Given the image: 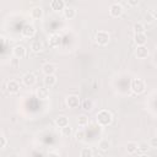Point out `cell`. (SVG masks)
I'll return each mask as SVG.
<instances>
[{
  "mask_svg": "<svg viewBox=\"0 0 157 157\" xmlns=\"http://www.w3.org/2000/svg\"><path fill=\"white\" fill-rule=\"evenodd\" d=\"M31 16L34 20H40L43 17V10H42V7L40 6H34L31 10Z\"/></svg>",
  "mask_w": 157,
  "mask_h": 157,
  "instance_id": "cell-17",
  "label": "cell"
},
{
  "mask_svg": "<svg viewBox=\"0 0 157 157\" xmlns=\"http://www.w3.org/2000/svg\"><path fill=\"white\" fill-rule=\"evenodd\" d=\"M66 104L69 108H77L81 104V101L78 98V96L76 94H70L66 97Z\"/></svg>",
  "mask_w": 157,
  "mask_h": 157,
  "instance_id": "cell-6",
  "label": "cell"
},
{
  "mask_svg": "<svg viewBox=\"0 0 157 157\" xmlns=\"http://www.w3.org/2000/svg\"><path fill=\"white\" fill-rule=\"evenodd\" d=\"M6 145H7V140H6L5 135L2 134V135L0 136V148H5V147H6Z\"/></svg>",
  "mask_w": 157,
  "mask_h": 157,
  "instance_id": "cell-31",
  "label": "cell"
},
{
  "mask_svg": "<svg viewBox=\"0 0 157 157\" xmlns=\"http://www.w3.org/2000/svg\"><path fill=\"white\" fill-rule=\"evenodd\" d=\"M80 156L81 157H92L93 156V151L91 150V148H82L81 151H80Z\"/></svg>",
  "mask_w": 157,
  "mask_h": 157,
  "instance_id": "cell-27",
  "label": "cell"
},
{
  "mask_svg": "<svg viewBox=\"0 0 157 157\" xmlns=\"http://www.w3.org/2000/svg\"><path fill=\"white\" fill-rule=\"evenodd\" d=\"M50 7L54 11H64V9L66 6H65L64 0H52L50 1Z\"/></svg>",
  "mask_w": 157,
  "mask_h": 157,
  "instance_id": "cell-13",
  "label": "cell"
},
{
  "mask_svg": "<svg viewBox=\"0 0 157 157\" xmlns=\"http://www.w3.org/2000/svg\"><path fill=\"white\" fill-rule=\"evenodd\" d=\"M56 82H58V78H56L55 74L45 75V77H44V86H47V87H53V86L56 85Z\"/></svg>",
  "mask_w": 157,
  "mask_h": 157,
  "instance_id": "cell-14",
  "label": "cell"
},
{
  "mask_svg": "<svg viewBox=\"0 0 157 157\" xmlns=\"http://www.w3.org/2000/svg\"><path fill=\"white\" fill-rule=\"evenodd\" d=\"M134 32L135 33H145V26L141 22H136L134 25Z\"/></svg>",
  "mask_w": 157,
  "mask_h": 157,
  "instance_id": "cell-25",
  "label": "cell"
},
{
  "mask_svg": "<svg viewBox=\"0 0 157 157\" xmlns=\"http://www.w3.org/2000/svg\"><path fill=\"white\" fill-rule=\"evenodd\" d=\"M123 12H124V7L119 2H114L109 7V13L113 17H120L123 15Z\"/></svg>",
  "mask_w": 157,
  "mask_h": 157,
  "instance_id": "cell-5",
  "label": "cell"
},
{
  "mask_svg": "<svg viewBox=\"0 0 157 157\" xmlns=\"http://www.w3.org/2000/svg\"><path fill=\"white\" fill-rule=\"evenodd\" d=\"M150 147H152V148H157V136L150 139Z\"/></svg>",
  "mask_w": 157,
  "mask_h": 157,
  "instance_id": "cell-32",
  "label": "cell"
},
{
  "mask_svg": "<svg viewBox=\"0 0 157 157\" xmlns=\"http://www.w3.org/2000/svg\"><path fill=\"white\" fill-rule=\"evenodd\" d=\"M42 71H43L44 75H52V74H55L56 66H55L53 63H45V64H43V66H42Z\"/></svg>",
  "mask_w": 157,
  "mask_h": 157,
  "instance_id": "cell-12",
  "label": "cell"
},
{
  "mask_svg": "<svg viewBox=\"0 0 157 157\" xmlns=\"http://www.w3.org/2000/svg\"><path fill=\"white\" fill-rule=\"evenodd\" d=\"M135 55L139 59H145L148 56V49L146 45H137L135 49Z\"/></svg>",
  "mask_w": 157,
  "mask_h": 157,
  "instance_id": "cell-9",
  "label": "cell"
},
{
  "mask_svg": "<svg viewBox=\"0 0 157 157\" xmlns=\"http://www.w3.org/2000/svg\"><path fill=\"white\" fill-rule=\"evenodd\" d=\"M96 43L99 44V45H107L109 43V39H110V36L107 31H98L96 33Z\"/></svg>",
  "mask_w": 157,
  "mask_h": 157,
  "instance_id": "cell-3",
  "label": "cell"
},
{
  "mask_svg": "<svg viewBox=\"0 0 157 157\" xmlns=\"http://www.w3.org/2000/svg\"><path fill=\"white\" fill-rule=\"evenodd\" d=\"M134 42L136 43V45H145L147 42V37L145 33H135Z\"/></svg>",
  "mask_w": 157,
  "mask_h": 157,
  "instance_id": "cell-15",
  "label": "cell"
},
{
  "mask_svg": "<svg viewBox=\"0 0 157 157\" xmlns=\"http://www.w3.org/2000/svg\"><path fill=\"white\" fill-rule=\"evenodd\" d=\"M55 124L59 128H64V126L69 125V119L65 115H59V117L55 118Z\"/></svg>",
  "mask_w": 157,
  "mask_h": 157,
  "instance_id": "cell-19",
  "label": "cell"
},
{
  "mask_svg": "<svg viewBox=\"0 0 157 157\" xmlns=\"http://www.w3.org/2000/svg\"><path fill=\"white\" fill-rule=\"evenodd\" d=\"M128 4H129L130 6H137L139 0H128Z\"/></svg>",
  "mask_w": 157,
  "mask_h": 157,
  "instance_id": "cell-33",
  "label": "cell"
},
{
  "mask_svg": "<svg viewBox=\"0 0 157 157\" xmlns=\"http://www.w3.org/2000/svg\"><path fill=\"white\" fill-rule=\"evenodd\" d=\"M48 155L49 156H60V153L59 152H55V151H50V152H48Z\"/></svg>",
  "mask_w": 157,
  "mask_h": 157,
  "instance_id": "cell-34",
  "label": "cell"
},
{
  "mask_svg": "<svg viewBox=\"0 0 157 157\" xmlns=\"http://www.w3.org/2000/svg\"><path fill=\"white\" fill-rule=\"evenodd\" d=\"M63 12H64V17L67 20H72L76 16V10L74 7H70V6H66Z\"/></svg>",
  "mask_w": 157,
  "mask_h": 157,
  "instance_id": "cell-18",
  "label": "cell"
},
{
  "mask_svg": "<svg viewBox=\"0 0 157 157\" xmlns=\"http://www.w3.org/2000/svg\"><path fill=\"white\" fill-rule=\"evenodd\" d=\"M21 34L25 38H32L36 34V27L31 23H26L21 29Z\"/></svg>",
  "mask_w": 157,
  "mask_h": 157,
  "instance_id": "cell-4",
  "label": "cell"
},
{
  "mask_svg": "<svg viewBox=\"0 0 157 157\" xmlns=\"http://www.w3.org/2000/svg\"><path fill=\"white\" fill-rule=\"evenodd\" d=\"M144 20H145V22H146V23H152V22H153V20H155V17H153L152 12H146V13H145V16H144Z\"/></svg>",
  "mask_w": 157,
  "mask_h": 157,
  "instance_id": "cell-29",
  "label": "cell"
},
{
  "mask_svg": "<svg viewBox=\"0 0 157 157\" xmlns=\"http://www.w3.org/2000/svg\"><path fill=\"white\" fill-rule=\"evenodd\" d=\"M6 91H7L10 94H15V93H17V92L20 91V85H18V82L15 81V80H10V81H7V83H6Z\"/></svg>",
  "mask_w": 157,
  "mask_h": 157,
  "instance_id": "cell-8",
  "label": "cell"
},
{
  "mask_svg": "<svg viewBox=\"0 0 157 157\" xmlns=\"http://www.w3.org/2000/svg\"><path fill=\"white\" fill-rule=\"evenodd\" d=\"M12 54H13V56L16 59H22V58L26 56V48L23 45H21V44H17V45L13 47Z\"/></svg>",
  "mask_w": 157,
  "mask_h": 157,
  "instance_id": "cell-7",
  "label": "cell"
},
{
  "mask_svg": "<svg viewBox=\"0 0 157 157\" xmlns=\"http://www.w3.org/2000/svg\"><path fill=\"white\" fill-rule=\"evenodd\" d=\"M81 107H82L85 110H92V108H93V102H92V99H90V98L83 99V101L81 102Z\"/></svg>",
  "mask_w": 157,
  "mask_h": 157,
  "instance_id": "cell-22",
  "label": "cell"
},
{
  "mask_svg": "<svg viewBox=\"0 0 157 157\" xmlns=\"http://www.w3.org/2000/svg\"><path fill=\"white\" fill-rule=\"evenodd\" d=\"M130 88L134 93L136 94H141L145 92L146 90V83L142 78H132L131 80V85H130Z\"/></svg>",
  "mask_w": 157,
  "mask_h": 157,
  "instance_id": "cell-2",
  "label": "cell"
},
{
  "mask_svg": "<svg viewBox=\"0 0 157 157\" xmlns=\"http://www.w3.org/2000/svg\"><path fill=\"white\" fill-rule=\"evenodd\" d=\"M96 120L101 126H108L112 121H113V115L109 110L107 109H101L97 115H96Z\"/></svg>",
  "mask_w": 157,
  "mask_h": 157,
  "instance_id": "cell-1",
  "label": "cell"
},
{
  "mask_svg": "<svg viewBox=\"0 0 157 157\" xmlns=\"http://www.w3.org/2000/svg\"><path fill=\"white\" fill-rule=\"evenodd\" d=\"M77 124H78L80 126L87 125V124H88V117H87L86 114H80V115L77 117Z\"/></svg>",
  "mask_w": 157,
  "mask_h": 157,
  "instance_id": "cell-23",
  "label": "cell"
},
{
  "mask_svg": "<svg viewBox=\"0 0 157 157\" xmlns=\"http://www.w3.org/2000/svg\"><path fill=\"white\" fill-rule=\"evenodd\" d=\"M85 131L83 130H77L76 131V134H75V139L77 140V141H82L83 139H85Z\"/></svg>",
  "mask_w": 157,
  "mask_h": 157,
  "instance_id": "cell-30",
  "label": "cell"
},
{
  "mask_svg": "<svg viewBox=\"0 0 157 157\" xmlns=\"http://www.w3.org/2000/svg\"><path fill=\"white\" fill-rule=\"evenodd\" d=\"M152 15H153V17H155V20H157V9L152 11Z\"/></svg>",
  "mask_w": 157,
  "mask_h": 157,
  "instance_id": "cell-35",
  "label": "cell"
},
{
  "mask_svg": "<svg viewBox=\"0 0 157 157\" xmlns=\"http://www.w3.org/2000/svg\"><path fill=\"white\" fill-rule=\"evenodd\" d=\"M22 82L26 86H33L36 83V75L33 72H26L22 76Z\"/></svg>",
  "mask_w": 157,
  "mask_h": 157,
  "instance_id": "cell-10",
  "label": "cell"
},
{
  "mask_svg": "<svg viewBox=\"0 0 157 157\" xmlns=\"http://www.w3.org/2000/svg\"><path fill=\"white\" fill-rule=\"evenodd\" d=\"M72 134V129L70 128V125H66L64 128H61V135L65 136V137H70Z\"/></svg>",
  "mask_w": 157,
  "mask_h": 157,
  "instance_id": "cell-26",
  "label": "cell"
},
{
  "mask_svg": "<svg viewBox=\"0 0 157 157\" xmlns=\"http://www.w3.org/2000/svg\"><path fill=\"white\" fill-rule=\"evenodd\" d=\"M36 94H37V97H38L39 99H47V98L49 97V90H48L47 86H44V87H39V88L37 90Z\"/></svg>",
  "mask_w": 157,
  "mask_h": 157,
  "instance_id": "cell-16",
  "label": "cell"
},
{
  "mask_svg": "<svg viewBox=\"0 0 157 157\" xmlns=\"http://www.w3.org/2000/svg\"><path fill=\"white\" fill-rule=\"evenodd\" d=\"M61 44V36L58 33H54L49 37V45L52 48H58Z\"/></svg>",
  "mask_w": 157,
  "mask_h": 157,
  "instance_id": "cell-11",
  "label": "cell"
},
{
  "mask_svg": "<svg viewBox=\"0 0 157 157\" xmlns=\"http://www.w3.org/2000/svg\"><path fill=\"white\" fill-rule=\"evenodd\" d=\"M137 148H139V144H136V142H134V141H130V142H128L126 144V151H128V153H136L137 152Z\"/></svg>",
  "mask_w": 157,
  "mask_h": 157,
  "instance_id": "cell-21",
  "label": "cell"
},
{
  "mask_svg": "<svg viewBox=\"0 0 157 157\" xmlns=\"http://www.w3.org/2000/svg\"><path fill=\"white\" fill-rule=\"evenodd\" d=\"M147 150H148V146H147V144H145V142H141V144H139V148H137V152H139V153L144 155L145 152H147Z\"/></svg>",
  "mask_w": 157,
  "mask_h": 157,
  "instance_id": "cell-28",
  "label": "cell"
},
{
  "mask_svg": "<svg viewBox=\"0 0 157 157\" xmlns=\"http://www.w3.org/2000/svg\"><path fill=\"white\" fill-rule=\"evenodd\" d=\"M109 147H110V144H109L108 140H102V141H99V144H98V148H99L101 151H103V152L108 151Z\"/></svg>",
  "mask_w": 157,
  "mask_h": 157,
  "instance_id": "cell-24",
  "label": "cell"
},
{
  "mask_svg": "<svg viewBox=\"0 0 157 157\" xmlns=\"http://www.w3.org/2000/svg\"><path fill=\"white\" fill-rule=\"evenodd\" d=\"M31 49L33 53H40L43 50V43L40 40H33L31 44Z\"/></svg>",
  "mask_w": 157,
  "mask_h": 157,
  "instance_id": "cell-20",
  "label": "cell"
}]
</instances>
